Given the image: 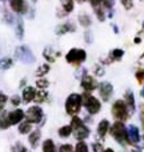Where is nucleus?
Returning <instances> with one entry per match:
<instances>
[{
    "label": "nucleus",
    "instance_id": "obj_18",
    "mask_svg": "<svg viewBox=\"0 0 144 152\" xmlns=\"http://www.w3.org/2000/svg\"><path fill=\"white\" fill-rule=\"evenodd\" d=\"M31 131H32V123H29L28 120H24L19 124V132L21 135H27V134L29 135Z\"/></svg>",
    "mask_w": 144,
    "mask_h": 152
},
{
    "label": "nucleus",
    "instance_id": "obj_21",
    "mask_svg": "<svg viewBox=\"0 0 144 152\" xmlns=\"http://www.w3.org/2000/svg\"><path fill=\"white\" fill-rule=\"evenodd\" d=\"M58 134H59V136L64 137V139H66V137H69L72 135V127H71V124L60 127V128H59V131H58Z\"/></svg>",
    "mask_w": 144,
    "mask_h": 152
},
{
    "label": "nucleus",
    "instance_id": "obj_36",
    "mask_svg": "<svg viewBox=\"0 0 144 152\" xmlns=\"http://www.w3.org/2000/svg\"><path fill=\"white\" fill-rule=\"evenodd\" d=\"M16 34L18 37H23V21H19L18 27H16Z\"/></svg>",
    "mask_w": 144,
    "mask_h": 152
},
{
    "label": "nucleus",
    "instance_id": "obj_24",
    "mask_svg": "<svg viewBox=\"0 0 144 152\" xmlns=\"http://www.w3.org/2000/svg\"><path fill=\"white\" fill-rule=\"evenodd\" d=\"M47 99H48L47 91H45V89H39V91L36 92V96H35L34 102H36L37 104H40V103H44Z\"/></svg>",
    "mask_w": 144,
    "mask_h": 152
},
{
    "label": "nucleus",
    "instance_id": "obj_44",
    "mask_svg": "<svg viewBox=\"0 0 144 152\" xmlns=\"http://www.w3.org/2000/svg\"><path fill=\"white\" fill-rule=\"evenodd\" d=\"M142 58H144V52H143V53H142Z\"/></svg>",
    "mask_w": 144,
    "mask_h": 152
},
{
    "label": "nucleus",
    "instance_id": "obj_12",
    "mask_svg": "<svg viewBox=\"0 0 144 152\" xmlns=\"http://www.w3.org/2000/svg\"><path fill=\"white\" fill-rule=\"evenodd\" d=\"M81 88L86 92H92L97 88V83L91 75H84L83 79H81Z\"/></svg>",
    "mask_w": 144,
    "mask_h": 152
},
{
    "label": "nucleus",
    "instance_id": "obj_32",
    "mask_svg": "<svg viewBox=\"0 0 144 152\" xmlns=\"http://www.w3.org/2000/svg\"><path fill=\"white\" fill-rule=\"evenodd\" d=\"M7 102H8V96L5 94H3V92H0V111L5 107Z\"/></svg>",
    "mask_w": 144,
    "mask_h": 152
},
{
    "label": "nucleus",
    "instance_id": "obj_19",
    "mask_svg": "<svg viewBox=\"0 0 144 152\" xmlns=\"http://www.w3.org/2000/svg\"><path fill=\"white\" fill-rule=\"evenodd\" d=\"M43 152H56V147H55V143H53L52 139H47L43 142L42 144Z\"/></svg>",
    "mask_w": 144,
    "mask_h": 152
},
{
    "label": "nucleus",
    "instance_id": "obj_20",
    "mask_svg": "<svg viewBox=\"0 0 144 152\" xmlns=\"http://www.w3.org/2000/svg\"><path fill=\"white\" fill-rule=\"evenodd\" d=\"M124 102H126V104L128 105L129 111H135V97H134V94H132L131 91H128L126 94V96H124Z\"/></svg>",
    "mask_w": 144,
    "mask_h": 152
},
{
    "label": "nucleus",
    "instance_id": "obj_27",
    "mask_svg": "<svg viewBox=\"0 0 144 152\" xmlns=\"http://www.w3.org/2000/svg\"><path fill=\"white\" fill-rule=\"evenodd\" d=\"M50 64H42V66L39 67V68L36 69V76H39V77H43V76H45L50 72Z\"/></svg>",
    "mask_w": 144,
    "mask_h": 152
},
{
    "label": "nucleus",
    "instance_id": "obj_29",
    "mask_svg": "<svg viewBox=\"0 0 144 152\" xmlns=\"http://www.w3.org/2000/svg\"><path fill=\"white\" fill-rule=\"evenodd\" d=\"M75 152H89V148L87 143L81 140V142H77V144L75 145Z\"/></svg>",
    "mask_w": 144,
    "mask_h": 152
},
{
    "label": "nucleus",
    "instance_id": "obj_3",
    "mask_svg": "<svg viewBox=\"0 0 144 152\" xmlns=\"http://www.w3.org/2000/svg\"><path fill=\"white\" fill-rule=\"evenodd\" d=\"M66 112L71 116H76L83 107V96L80 94H71L66 100Z\"/></svg>",
    "mask_w": 144,
    "mask_h": 152
},
{
    "label": "nucleus",
    "instance_id": "obj_25",
    "mask_svg": "<svg viewBox=\"0 0 144 152\" xmlns=\"http://www.w3.org/2000/svg\"><path fill=\"white\" fill-rule=\"evenodd\" d=\"M61 3V8H63V11L66 13H69L73 11V8H75V4H73V0H60Z\"/></svg>",
    "mask_w": 144,
    "mask_h": 152
},
{
    "label": "nucleus",
    "instance_id": "obj_34",
    "mask_svg": "<svg viewBox=\"0 0 144 152\" xmlns=\"http://www.w3.org/2000/svg\"><path fill=\"white\" fill-rule=\"evenodd\" d=\"M11 104L15 105V107H18V105L21 104V97L18 96V95H13L12 97H11Z\"/></svg>",
    "mask_w": 144,
    "mask_h": 152
},
{
    "label": "nucleus",
    "instance_id": "obj_14",
    "mask_svg": "<svg viewBox=\"0 0 144 152\" xmlns=\"http://www.w3.org/2000/svg\"><path fill=\"white\" fill-rule=\"evenodd\" d=\"M10 7L15 13H24L27 11L24 0H10Z\"/></svg>",
    "mask_w": 144,
    "mask_h": 152
},
{
    "label": "nucleus",
    "instance_id": "obj_46",
    "mask_svg": "<svg viewBox=\"0 0 144 152\" xmlns=\"http://www.w3.org/2000/svg\"><path fill=\"white\" fill-rule=\"evenodd\" d=\"M32 1H36V0H32Z\"/></svg>",
    "mask_w": 144,
    "mask_h": 152
},
{
    "label": "nucleus",
    "instance_id": "obj_37",
    "mask_svg": "<svg viewBox=\"0 0 144 152\" xmlns=\"http://www.w3.org/2000/svg\"><path fill=\"white\" fill-rule=\"evenodd\" d=\"M136 79H137L139 83H143V80H144V68L139 69V71L136 72Z\"/></svg>",
    "mask_w": 144,
    "mask_h": 152
},
{
    "label": "nucleus",
    "instance_id": "obj_9",
    "mask_svg": "<svg viewBox=\"0 0 144 152\" xmlns=\"http://www.w3.org/2000/svg\"><path fill=\"white\" fill-rule=\"evenodd\" d=\"M99 92H100V97H102L103 102H108V100L111 99V96H112V94H113L112 84L108 83V81H103V83H100Z\"/></svg>",
    "mask_w": 144,
    "mask_h": 152
},
{
    "label": "nucleus",
    "instance_id": "obj_45",
    "mask_svg": "<svg viewBox=\"0 0 144 152\" xmlns=\"http://www.w3.org/2000/svg\"><path fill=\"white\" fill-rule=\"evenodd\" d=\"M77 1H84V0H77Z\"/></svg>",
    "mask_w": 144,
    "mask_h": 152
},
{
    "label": "nucleus",
    "instance_id": "obj_38",
    "mask_svg": "<svg viewBox=\"0 0 144 152\" xmlns=\"http://www.w3.org/2000/svg\"><path fill=\"white\" fill-rule=\"evenodd\" d=\"M92 148H94L95 152H103V145L99 144V143H95V144L92 145Z\"/></svg>",
    "mask_w": 144,
    "mask_h": 152
},
{
    "label": "nucleus",
    "instance_id": "obj_40",
    "mask_svg": "<svg viewBox=\"0 0 144 152\" xmlns=\"http://www.w3.org/2000/svg\"><path fill=\"white\" fill-rule=\"evenodd\" d=\"M140 121H142V127H143V131H144V105L142 108V112H140Z\"/></svg>",
    "mask_w": 144,
    "mask_h": 152
},
{
    "label": "nucleus",
    "instance_id": "obj_30",
    "mask_svg": "<svg viewBox=\"0 0 144 152\" xmlns=\"http://www.w3.org/2000/svg\"><path fill=\"white\" fill-rule=\"evenodd\" d=\"M48 86H50V81H48L47 79L39 77V79L36 80V87H37L39 89H47Z\"/></svg>",
    "mask_w": 144,
    "mask_h": 152
},
{
    "label": "nucleus",
    "instance_id": "obj_43",
    "mask_svg": "<svg viewBox=\"0 0 144 152\" xmlns=\"http://www.w3.org/2000/svg\"><path fill=\"white\" fill-rule=\"evenodd\" d=\"M142 96H143V97H144V88H143V89H142Z\"/></svg>",
    "mask_w": 144,
    "mask_h": 152
},
{
    "label": "nucleus",
    "instance_id": "obj_22",
    "mask_svg": "<svg viewBox=\"0 0 144 152\" xmlns=\"http://www.w3.org/2000/svg\"><path fill=\"white\" fill-rule=\"evenodd\" d=\"M11 127L10 121H8V112L3 111L0 113V129H8Z\"/></svg>",
    "mask_w": 144,
    "mask_h": 152
},
{
    "label": "nucleus",
    "instance_id": "obj_11",
    "mask_svg": "<svg viewBox=\"0 0 144 152\" xmlns=\"http://www.w3.org/2000/svg\"><path fill=\"white\" fill-rule=\"evenodd\" d=\"M127 137H128V144L129 145H135L140 142V134H139V128L136 126H129L127 129Z\"/></svg>",
    "mask_w": 144,
    "mask_h": 152
},
{
    "label": "nucleus",
    "instance_id": "obj_33",
    "mask_svg": "<svg viewBox=\"0 0 144 152\" xmlns=\"http://www.w3.org/2000/svg\"><path fill=\"white\" fill-rule=\"evenodd\" d=\"M59 152H73V147L71 144H68V143H66V144H61L60 145Z\"/></svg>",
    "mask_w": 144,
    "mask_h": 152
},
{
    "label": "nucleus",
    "instance_id": "obj_6",
    "mask_svg": "<svg viewBox=\"0 0 144 152\" xmlns=\"http://www.w3.org/2000/svg\"><path fill=\"white\" fill-rule=\"evenodd\" d=\"M86 59H87V52L84 50H81V48H72L66 55L67 63L73 64V66H80L83 61H86Z\"/></svg>",
    "mask_w": 144,
    "mask_h": 152
},
{
    "label": "nucleus",
    "instance_id": "obj_41",
    "mask_svg": "<svg viewBox=\"0 0 144 152\" xmlns=\"http://www.w3.org/2000/svg\"><path fill=\"white\" fill-rule=\"evenodd\" d=\"M103 152H115V151H113V150H112V148H107V150H104V151H103Z\"/></svg>",
    "mask_w": 144,
    "mask_h": 152
},
{
    "label": "nucleus",
    "instance_id": "obj_10",
    "mask_svg": "<svg viewBox=\"0 0 144 152\" xmlns=\"http://www.w3.org/2000/svg\"><path fill=\"white\" fill-rule=\"evenodd\" d=\"M16 58H18L19 60L24 61V63H32V61L35 60L32 52L27 47H19L18 50H16Z\"/></svg>",
    "mask_w": 144,
    "mask_h": 152
},
{
    "label": "nucleus",
    "instance_id": "obj_5",
    "mask_svg": "<svg viewBox=\"0 0 144 152\" xmlns=\"http://www.w3.org/2000/svg\"><path fill=\"white\" fill-rule=\"evenodd\" d=\"M81 96H83V105L86 107L87 112H88L89 115H96V113L100 112V110H102V103H100V100L97 99V97L89 95V92H86V94L81 95Z\"/></svg>",
    "mask_w": 144,
    "mask_h": 152
},
{
    "label": "nucleus",
    "instance_id": "obj_26",
    "mask_svg": "<svg viewBox=\"0 0 144 152\" xmlns=\"http://www.w3.org/2000/svg\"><path fill=\"white\" fill-rule=\"evenodd\" d=\"M79 23L83 27H89L91 26V18H89V15H87V13H80V15H79Z\"/></svg>",
    "mask_w": 144,
    "mask_h": 152
},
{
    "label": "nucleus",
    "instance_id": "obj_15",
    "mask_svg": "<svg viewBox=\"0 0 144 152\" xmlns=\"http://www.w3.org/2000/svg\"><path fill=\"white\" fill-rule=\"evenodd\" d=\"M110 127H111V124H110V121H108L107 119L99 121V124H97V128H96L97 135H99L100 137H104L105 135L108 134V131H110Z\"/></svg>",
    "mask_w": 144,
    "mask_h": 152
},
{
    "label": "nucleus",
    "instance_id": "obj_39",
    "mask_svg": "<svg viewBox=\"0 0 144 152\" xmlns=\"http://www.w3.org/2000/svg\"><path fill=\"white\" fill-rule=\"evenodd\" d=\"M16 152H27V150H26V147H24L23 144H20V143H18V144H16Z\"/></svg>",
    "mask_w": 144,
    "mask_h": 152
},
{
    "label": "nucleus",
    "instance_id": "obj_2",
    "mask_svg": "<svg viewBox=\"0 0 144 152\" xmlns=\"http://www.w3.org/2000/svg\"><path fill=\"white\" fill-rule=\"evenodd\" d=\"M111 136L116 140L120 145H128V137H127V128L124 126V121H118L116 120L112 126L110 127V131Z\"/></svg>",
    "mask_w": 144,
    "mask_h": 152
},
{
    "label": "nucleus",
    "instance_id": "obj_28",
    "mask_svg": "<svg viewBox=\"0 0 144 152\" xmlns=\"http://www.w3.org/2000/svg\"><path fill=\"white\" fill-rule=\"evenodd\" d=\"M12 64H13V61L11 58H3L0 60V69H8L12 67Z\"/></svg>",
    "mask_w": 144,
    "mask_h": 152
},
{
    "label": "nucleus",
    "instance_id": "obj_17",
    "mask_svg": "<svg viewBox=\"0 0 144 152\" xmlns=\"http://www.w3.org/2000/svg\"><path fill=\"white\" fill-rule=\"evenodd\" d=\"M75 26L72 23H63L56 28V34L58 35H64V34H68V32H73L75 31Z\"/></svg>",
    "mask_w": 144,
    "mask_h": 152
},
{
    "label": "nucleus",
    "instance_id": "obj_8",
    "mask_svg": "<svg viewBox=\"0 0 144 152\" xmlns=\"http://www.w3.org/2000/svg\"><path fill=\"white\" fill-rule=\"evenodd\" d=\"M26 118V112L20 108H16V110L8 112V121H10L11 126H16V124H20L21 121Z\"/></svg>",
    "mask_w": 144,
    "mask_h": 152
},
{
    "label": "nucleus",
    "instance_id": "obj_31",
    "mask_svg": "<svg viewBox=\"0 0 144 152\" xmlns=\"http://www.w3.org/2000/svg\"><path fill=\"white\" fill-rule=\"evenodd\" d=\"M123 55H124V51L116 48V50H113L111 52V60H119V59L123 58Z\"/></svg>",
    "mask_w": 144,
    "mask_h": 152
},
{
    "label": "nucleus",
    "instance_id": "obj_13",
    "mask_svg": "<svg viewBox=\"0 0 144 152\" xmlns=\"http://www.w3.org/2000/svg\"><path fill=\"white\" fill-rule=\"evenodd\" d=\"M36 88H34V87L28 86L26 87V88L23 89V94H21V100H23L24 103H31L35 100V96H36Z\"/></svg>",
    "mask_w": 144,
    "mask_h": 152
},
{
    "label": "nucleus",
    "instance_id": "obj_42",
    "mask_svg": "<svg viewBox=\"0 0 144 152\" xmlns=\"http://www.w3.org/2000/svg\"><path fill=\"white\" fill-rule=\"evenodd\" d=\"M131 152H142L140 150H134V151H131Z\"/></svg>",
    "mask_w": 144,
    "mask_h": 152
},
{
    "label": "nucleus",
    "instance_id": "obj_16",
    "mask_svg": "<svg viewBox=\"0 0 144 152\" xmlns=\"http://www.w3.org/2000/svg\"><path fill=\"white\" fill-rule=\"evenodd\" d=\"M40 136H42V132H40V129H35V131H31V134H29V136H28V143L35 148L37 144H39Z\"/></svg>",
    "mask_w": 144,
    "mask_h": 152
},
{
    "label": "nucleus",
    "instance_id": "obj_1",
    "mask_svg": "<svg viewBox=\"0 0 144 152\" xmlns=\"http://www.w3.org/2000/svg\"><path fill=\"white\" fill-rule=\"evenodd\" d=\"M71 127H72L73 137H76V140H77V142L86 140L87 137L89 136V134H91L89 128L86 126V124H84L83 119H80L77 115H76V116H72Z\"/></svg>",
    "mask_w": 144,
    "mask_h": 152
},
{
    "label": "nucleus",
    "instance_id": "obj_4",
    "mask_svg": "<svg viewBox=\"0 0 144 152\" xmlns=\"http://www.w3.org/2000/svg\"><path fill=\"white\" fill-rule=\"evenodd\" d=\"M111 112L118 121H126L129 118V108L124 100H116L111 107Z\"/></svg>",
    "mask_w": 144,
    "mask_h": 152
},
{
    "label": "nucleus",
    "instance_id": "obj_7",
    "mask_svg": "<svg viewBox=\"0 0 144 152\" xmlns=\"http://www.w3.org/2000/svg\"><path fill=\"white\" fill-rule=\"evenodd\" d=\"M43 118H44V112H43V108L39 105H32L26 112V120H28L32 124H39L43 120Z\"/></svg>",
    "mask_w": 144,
    "mask_h": 152
},
{
    "label": "nucleus",
    "instance_id": "obj_35",
    "mask_svg": "<svg viewBox=\"0 0 144 152\" xmlns=\"http://www.w3.org/2000/svg\"><path fill=\"white\" fill-rule=\"evenodd\" d=\"M120 1H121V4L124 5L126 10H131V8L134 7V1H132V0H120Z\"/></svg>",
    "mask_w": 144,
    "mask_h": 152
},
{
    "label": "nucleus",
    "instance_id": "obj_23",
    "mask_svg": "<svg viewBox=\"0 0 144 152\" xmlns=\"http://www.w3.org/2000/svg\"><path fill=\"white\" fill-rule=\"evenodd\" d=\"M43 55H44V58L47 59L50 63H52V61H55L56 60V56H60V52H53L51 48H45L44 50V52H43Z\"/></svg>",
    "mask_w": 144,
    "mask_h": 152
}]
</instances>
